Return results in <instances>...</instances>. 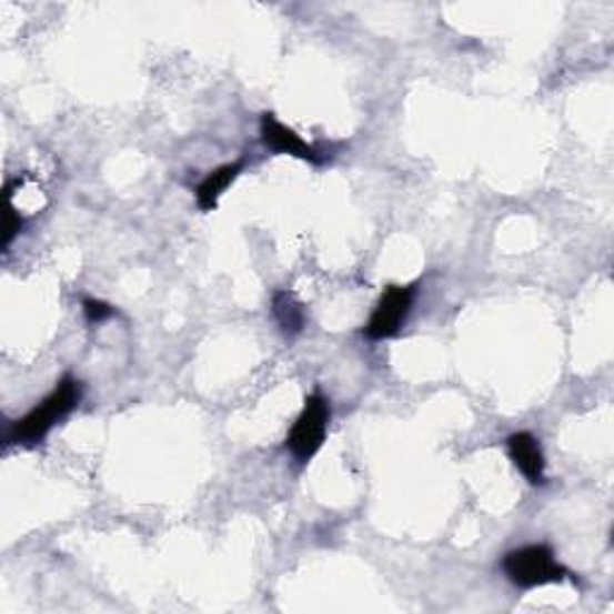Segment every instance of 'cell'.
<instances>
[{"label": "cell", "mask_w": 614, "mask_h": 614, "mask_svg": "<svg viewBox=\"0 0 614 614\" xmlns=\"http://www.w3.org/2000/svg\"><path fill=\"white\" fill-rule=\"evenodd\" d=\"M80 401L82 382L78 378H72V374H63L61 382L56 384L53 392L43 399L39 406H34L24 417H20V421L10 423V427L3 434L6 446L41 444L58 423L66 421V417L80 406Z\"/></svg>", "instance_id": "cell-1"}, {"label": "cell", "mask_w": 614, "mask_h": 614, "mask_svg": "<svg viewBox=\"0 0 614 614\" xmlns=\"http://www.w3.org/2000/svg\"><path fill=\"white\" fill-rule=\"evenodd\" d=\"M504 576L519 588H537L547 583L576 581L568 568L557 562V554L545 543L523 545L504 554L502 560Z\"/></svg>", "instance_id": "cell-2"}, {"label": "cell", "mask_w": 614, "mask_h": 614, "mask_svg": "<svg viewBox=\"0 0 614 614\" xmlns=\"http://www.w3.org/2000/svg\"><path fill=\"white\" fill-rule=\"evenodd\" d=\"M329 421H332V403H329V399L320 392L310 394L305 399L301 415H298V421L293 423L286 437V446L291 449V454L298 461L308 463L318 456L326 440Z\"/></svg>", "instance_id": "cell-3"}, {"label": "cell", "mask_w": 614, "mask_h": 614, "mask_svg": "<svg viewBox=\"0 0 614 614\" xmlns=\"http://www.w3.org/2000/svg\"><path fill=\"white\" fill-rule=\"evenodd\" d=\"M415 293H417V283H411V286H399V283H392V286H386L378 308H374L363 329L365 339L384 341L396 336L413 310Z\"/></svg>", "instance_id": "cell-4"}, {"label": "cell", "mask_w": 614, "mask_h": 614, "mask_svg": "<svg viewBox=\"0 0 614 614\" xmlns=\"http://www.w3.org/2000/svg\"><path fill=\"white\" fill-rule=\"evenodd\" d=\"M260 134H262L264 147L272 149V152H276V154H289L295 159H303L308 163H314V167H322V163L326 161V154H322L320 149H314L312 144L298 138L291 128L279 123L274 113L262 115Z\"/></svg>", "instance_id": "cell-5"}, {"label": "cell", "mask_w": 614, "mask_h": 614, "mask_svg": "<svg viewBox=\"0 0 614 614\" xmlns=\"http://www.w3.org/2000/svg\"><path fill=\"white\" fill-rule=\"evenodd\" d=\"M506 452H509V459L514 461V466L526 475V481L531 485H545V454L535 434L531 432L509 434Z\"/></svg>", "instance_id": "cell-6"}, {"label": "cell", "mask_w": 614, "mask_h": 614, "mask_svg": "<svg viewBox=\"0 0 614 614\" xmlns=\"http://www.w3.org/2000/svg\"><path fill=\"white\" fill-rule=\"evenodd\" d=\"M243 169H245V161L241 159V161L227 163V167H219L217 171H212L204 178V181L198 185V190H194V198H198V207L202 212H214L219 198L227 192V188L235 181V178L243 173Z\"/></svg>", "instance_id": "cell-7"}, {"label": "cell", "mask_w": 614, "mask_h": 614, "mask_svg": "<svg viewBox=\"0 0 614 614\" xmlns=\"http://www.w3.org/2000/svg\"><path fill=\"white\" fill-rule=\"evenodd\" d=\"M272 312L281 326V332L286 336H298L308 324L305 305L298 301L295 293L291 291H276L272 298Z\"/></svg>", "instance_id": "cell-8"}, {"label": "cell", "mask_w": 614, "mask_h": 614, "mask_svg": "<svg viewBox=\"0 0 614 614\" xmlns=\"http://www.w3.org/2000/svg\"><path fill=\"white\" fill-rule=\"evenodd\" d=\"M82 310H84L87 322H92V324L107 322L109 318H113V314H115L113 305L103 303V301H94V298H87V301H82Z\"/></svg>", "instance_id": "cell-9"}, {"label": "cell", "mask_w": 614, "mask_h": 614, "mask_svg": "<svg viewBox=\"0 0 614 614\" xmlns=\"http://www.w3.org/2000/svg\"><path fill=\"white\" fill-rule=\"evenodd\" d=\"M22 227H24V221L20 217L18 209L12 207V200L8 204V214H6V238H3V248L8 250L12 245L14 238H18L22 233Z\"/></svg>", "instance_id": "cell-10"}]
</instances>
